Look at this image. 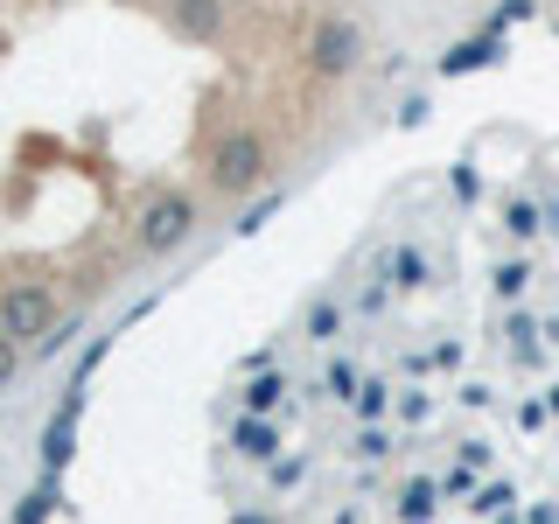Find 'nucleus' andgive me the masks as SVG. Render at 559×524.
I'll list each match as a JSON object with an SVG mask.
<instances>
[{
  "mask_svg": "<svg viewBox=\"0 0 559 524\" xmlns=\"http://www.w3.org/2000/svg\"><path fill=\"white\" fill-rule=\"evenodd\" d=\"M433 511H441V489H433L427 476H413L406 489H399V517H406V524H427Z\"/></svg>",
  "mask_w": 559,
  "mask_h": 524,
  "instance_id": "0eeeda50",
  "label": "nucleus"
},
{
  "mask_svg": "<svg viewBox=\"0 0 559 524\" xmlns=\"http://www.w3.org/2000/svg\"><path fill=\"white\" fill-rule=\"evenodd\" d=\"M364 63V28L349 22V14H322V22L308 28V70L322 84H336V78H349V70Z\"/></svg>",
  "mask_w": 559,
  "mask_h": 524,
  "instance_id": "7ed1b4c3",
  "label": "nucleus"
},
{
  "mask_svg": "<svg viewBox=\"0 0 559 524\" xmlns=\"http://www.w3.org/2000/svg\"><path fill=\"white\" fill-rule=\"evenodd\" d=\"M14 371H22V343H14L8 329H0V384H8Z\"/></svg>",
  "mask_w": 559,
  "mask_h": 524,
  "instance_id": "2eb2a0df",
  "label": "nucleus"
},
{
  "mask_svg": "<svg viewBox=\"0 0 559 524\" xmlns=\"http://www.w3.org/2000/svg\"><path fill=\"white\" fill-rule=\"evenodd\" d=\"M168 22L182 43H217L231 22V0H168Z\"/></svg>",
  "mask_w": 559,
  "mask_h": 524,
  "instance_id": "39448f33",
  "label": "nucleus"
},
{
  "mask_svg": "<svg viewBox=\"0 0 559 524\" xmlns=\"http://www.w3.org/2000/svg\"><path fill=\"white\" fill-rule=\"evenodd\" d=\"M266 476H273V489H287V483H301V462H273Z\"/></svg>",
  "mask_w": 559,
  "mask_h": 524,
  "instance_id": "f3484780",
  "label": "nucleus"
},
{
  "mask_svg": "<svg viewBox=\"0 0 559 524\" xmlns=\"http://www.w3.org/2000/svg\"><path fill=\"white\" fill-rule=\"evenodd\" d=\"M0 329H8L14 343H43L49 329H57V294H49L43 279L8 287V294H0Z\"/></svg>",
  "mask_w": 559,
  "mask_h": 524,
  "instance_id": "20e7f679",
  "label": "nucleus"
},
{
  "mask_svg": "<svg viewBox=\"0 0 559 524\" xmlns=\"http://www.w3.org/2000/svg\"><path fill=\"white\" fill-rule=\"evenodd\" d=\"M49 511H57V489H49V483H43V489H35V497L22 503V511H14V524H43Z\"/></svg>",
  "mask_w": 559,
  "mask_h": 524,
  "instance_id": "9b49d317",
  "label": "nucleus"
},
{
  "mask_svg": "<svg viewBox=\"0 0 559 524\" xmlns=\"http://www.w3.org/2000/svg\"><path fill=\"white\" fill-rule=\"evenodd\" d=\"M266 175H273V154H266L259 133H224L217 147H210V189H217V196H252Z\"/></svg>",
  "mask_w": 559,
  "mask_h": 524,
  "instance_id": "f257e3e1",
  "label": "nucleus"
},
{
  "mask_svg": "<svg viewBox=\"0 0 559 524\" xmlns=\"http://www.w3.org/2000/svg\"><path fill=\"white\" fill-rule=\"evenodd\" d=\"M546 413H559V384H552V398H546Z\"/></svg>",
  "mask_w": 559,
  "mask_h": 524,
  "instance_id": "a211bd4d",
  "label": "nucleus"
},
{
  "mask_svg": "<svg viewBox=\"0 0 559 524\" xmlns=\"http://www.w3.org/2000/svg\"><path fill=\"white\" fill-rule=\"evenodd\" d=\"M231 441H238V454L245 462H273V448H280V433L266 427V413H245L238 427H231Z\"/></svg>",
  "mask_w": 559,
  "mask_h": 524,
  "instance_id": "423d86ee",
  "label": "nucleus"
},
{
  "mask_svg": "<svg viewBox=\"0 0 559 524\" xmlns=\"http://www.w3.org/2000/svg\"><path fill=\"white\" fill-rule=\"evenodd\" d=\"M70 427H78V392L63 398V413L49 419V441H43V462L49 468H63V454H70Z\"/></svg>",
  "mask_w": 559,
  "mask_h": 524,
  "instance_id": "6e6552de",
  "label": "nucleus"
},
{
  "mask_svg": "<svg viewBox=\"0 0 559 524\" xmlns=\"http://www.w3.org/2000/svg\"><path fill=\"white\" fill-rule=\"evenodd\" d=\"M322 384H329V398H357V371H349L343 357H336V364L322 371Z\"/></svg>",
  "mask_w": 559,
  "mask_h": 524,
  "instance_id": "f8f14e48",
  "label": "nucleus"
},
{
  "mask_svg": "<svg viewBox=\"0 0 559 524\" xmlns=\"http://www.w3.org/2000/svg\"><path fill=\"white\" fill-rule=\"evenodd\" d=\"M392 273H399V287H427V252H413V245H406V252L392 259Z\"/></svg>",
  "mask_w": 559,
  "mask_h": 524,
  "instance_id": "9d476101",
  "label": "nucleus"
},
{
  "mask_svg": "<svg viewBox=\"0 0 559 524\" xmlns=\"http://www.w3.org/2000/svg\"><path fill=\"white\" fill-rule=\"evenodd\" d=\"M189 231H197V196H182V189H162V196H147V203H140V217H133V245H140L147 259L175 252Z\"/></svg>",
  "mask_w": 559,
  "mask_h": 524,
  "instance_id": "f03ea898",
  "label": "nucleus"
},
{
  "mask_svg": "<svg viewBox=\"0 0 559 524\" xmlns=\"http://www.w3.org/2000/svg\"><path fill=\"white\" fill-rule=\"evenodd\" d=\"M0 57H8V28H0Z\"/></svg>",
  "mask_w": 559,
  "mask_h": 524,
  "instance_id": "6ab92c4d",
  "label": "nucleus"
},
{
  "mask_svg": "<svg viewBox=\"0 0 559 524\" xmlns=\"http://www.w3.org/2000/svg\"><path fill=\"white\" fill-rule=\"evenodd\" d=\"M336 329H343V314L329 308V301H322V308L308 314V336H314V343H329V336H336Z\"/></svg>",
  "mask_w": 559,
  "mask_h": 524,
  "instance_id": "4468645a",
  "label": "nucleus"
},
{
  "mask_svg": "<svg viewBox=\"0 0 559 524\" xmlns=\"http://www.w3.org/2000/svg\"><path fill=\"white\" fill-rule=\"evenodd\" d=\"M280 398H287V378H252L245 384V413H273Z\"/></svg>",
  "mask_w": 559,
  "mask_h": 524,
  "instance_id": "1a4fd4ad",
  "label": "nucleus"
},
{
  "mask_svg": "<svg viewBox=\"0 0 559 524\" xmlns=\"http://www.w3.org/2000/svg\"><path fill=\"white\" fill-rule=\"evenodd\" d=\"M349 406H357V419H378L392 398H384V384H357V398H349Z\"/></svg>",
  "mask_w": 559,
  "mask_h": 524,
  "instance_id": "ddd939ff",
  "label": "nucleus"
},
{
  "mask_svg": "<svg viewBox=\"0 0 559 524\" xmlns=\"http://www.w3.org/2000/svg\"><path fill=\"white\" fill-rule=\"evenodd\" d=\"M511 231H518V238H532V231H538V217H532V203H511Z\"/></svg>",
  "mask_w": 559,
  "mask_h": 524,
  "instance_id": "dca6fc26",
  "label": "nucleus"
}]
</instances>
